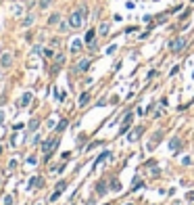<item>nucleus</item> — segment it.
<instances>
[{
    "label": "nucleus",
    "instance_id": "f257e3e1",
    "mask_svg": "<svg viewBox=\"0 0 194 205\" xmlns=\"http://www.w3.org/2000/svg\"><path fill=\"white\" fill-rule=\"evenodd\" d=\"M86 15H88V11H86V6H81L80 11L71 13V17H69V27H71V29H77V27H81V23H84V19H86Z\"/></svg>",
    "mask_w": 194,
    "mask_h": 205
},
{
    "label": "nucleus",
    "instance_id": "f03ea898",
    "mask_svg": "<svg viewBox=\"0 0 194 205\" xmlns=\"http://www.w3.org/2000/svg\"><path fill=\"white\" fill-rule=\"evenodd\" d=\"M169 46H171V50H173V52H182V50H184V46H186V40H184V38H177V40H173V42L169 44Z\"/></svg>",
    "mask_w": 194,
    "mask_h": 205
},
{
    "label": "nucleus",
    "instance_id": "7ed1b4c3",
    "mask_svg": "<svg viewBox=\"0 0 194 205\" xmlns=\"http://www.w3.org/2000/svg\"><path fill=\"white\" fill-rule=\"evenodd\" d=\"M11 63H13V55L9 50H4V52L0 55V67H9Z\"/></svg>",
    "mask_w": 194,
    "mask_h": 205
},
{
    "label": "nucleus",
    "instance_id": "20e7f679",
    "mask_svg": "<svg viewBox=\"0 0 194 205\" xmlns=\"http://www.w3.org/2000/svg\"><path fill=\"white\" fill-rule=\"evenodd\" d=\"M54 145H57V138H50V140H46V142H44L42 151H44V153H50V151L54 149Z\"/></svg>",
    "mask_w": 194,
    "mask_h": 205
},
{
    "label": "nucleus",
    "instance_id": "39448f33",
    "mask_svg": "<svg viewBox=\"0 0 194 205\" xmlns=\"http://www.w3.org/2000/svg\"><path fill=\"white\" fill-rule=\"evenodd\" d=\"M88 67H90V61L84 59V61H80V65H77V71H88Z\"/></svg>",
    "mask_w": 194,
    "mask_h": 205
},
{
    "label": "nucleus",
    "instance_id": "423d86ee",
    "mask_svg": "<svg viewBox=\"0 0 194 205\" xmlns=\"http://www.w3.org/2000/svg\"><path fill=\"white\" fill-rule=\"evenodd\" d=\"M81 50V40H73L71 42V52H80Z\"/></svg>",
    "mask_w": 194,
    "mask_h": 205
},
{
    "label": "nucleus",
    "instance_id": "0eeeda50",
    "mask_svg": "<svg viewBox=\"0 0 194 205\" xmlns=\"http://www.w3.org/2000/svg\"><path fill=\"white\" fill-rule=\"evenodd\" d=\"M29 103H32V94H29V92H25V94H23V98H21V107L29 105Z\"/></svg>",
    "mask_w": 194,
    "mask_h": 205
},
{
    "label": "nucleus",
    "instance_id": "6e6552de",
    "mask_svg": "<svg viewBox=\"0 0 194 205\" xmlns=\"http://www.w3.org/2000/svg\"><path fill=\"white\" fill-rule=\"evenodd\" d=\"M140 132H142V128H136L134 132L127 136V140H138V136H140Z\"/></svg>",
    "mask_w": 194,
    "mask_h": 205
},
{
    "label": "nucleus",
    "instance_id": "1a4fd4ad",
    "mask_svg": "<svg viewBox=\"0 0 194 205\" xmlns=\"http://www.w3.org/2000/svg\"><path fill=\"white\" fill-rule=\"evenodd\" d=\"M98 34H100V36H106V34H109V23H103V25H100Z\"/></svg>",
    "mask_w": 194,
    "mask_h": 205
},
{
    "label": "nucleus",
    "instance_id": "9d476101",
    "mask_svg": "<svg viewBox=\"0 0 194 205\" xmlns=\"http://www.w3.org/2000/svg\"><path fill=\"white\" fill-rule=\"evenodd\" d=\"M94 34H96L94 29H90V32L86 34V42H88V44H92V40H94Z\"/></svg>",
    "mask_w": 194,
    "mask_h": 205
},
{
    "label": "nucleus",
    "instance_id": "9b49d317",
    "mask_svg": "<svg viewBox=\"0 0 194 205\" xmlns=\"http://www.w3.org/2000/svg\"><path fill=\"white\" fill-rule=\"evenodd\" d=\"M88 101H90V94L86 92V94H81V98H80V105H81V107H84V105H86Z\"/></svg>",
    "mask_w": 194,
    "mask_h": 205
},
{
    "label": "nucleus",
    "instance_id": "f8f14e48",
    "mask_svg": "<svg viewBox=\"0 0 194 205\" xmlns=\"http://www.w3.org/2000/svg\"><path fill=\"white\" fill-rule=\"evenodd\" d=\"M38 123H40L38 120H32V121H29V126H27V128H29V130H35V128H38Z\"/></svg>",
    "mask_w": 194,
    "mask_h": 205
},
{
    "label": "nucleus",
    "instance_id": "ddd939ff",
    "mask_svg": "<svg viewBox=\"0 0 194 205\" xmlns=\"http://www.w3.org/2000/svg\"><path fill=\"white\" fill-rule=\"evenodd\" d=\"M58 19H61V17H58L57 13H54V15H52V17H50V23H58Z\"/></svg>",
    "mask_w": 194,
    "mask_h": 205
},
{
    "label": "nucleus",
    "instance_id": "4468645a",
    "mask_svg": "<svg viewBox=\"0 0 194 205\" xmlns=\"http://www.w3.org/2000/svg\"><path fill=\"white\" fill-rule=\"evenodd\" d=\"M58 29H61V32H67V29H69V23H61V25H58Z\"/></svg>",
    "mask_w": 194,
    "mask_h": 205
},
{
    "label": "nucleus",
    "instance_id": "2eb2a0df",
    "mask_svg": "<svg viewBox=\"0 0 194 205\" xmlns=\"http://www.w3.org/2000/svg\"><path fill=\"white\" fill-rule=\"evenodd\" d=\"M65 128H67V121H61V123L57 126V130H65Z\"/></svg>",
    "mask_w": 194,
    "mask_h": 205
},
{
    "label": "nucleus",
    "instance_id": "dca6fc26",
    "mask_svg": "<svg viewBox=\"0 0 194 205\" xmlns=\"http://www.w3.org/2000/svg\"><path fill=\"white\" fill-rule=\"evenodd\" d=\"M171 149H173V151H175V149H180V142H177V140H171Z\"/></svg>",
    "mask_w": 194,
    "mask_h": 205
},
{
    "label": "nucleus",
    "instance_id": "f3484780",
    "mask_svg": "<svg viewBox=\"0 0 194 205\" xmlns=\"http://www.w3.org/2000/svg\"><path fill=\"white\" fill-rule=\"evenodd\" d=\"M32 21H34V17H27V19L23 21V25H32Z\"/></svg>",
    "mask_w": 194,
    "mask_h": 205
},
{
    "label": "nucleus",
    "instance_id": "a211bd4d",
    "mask_svg": "<svg viewBox=\"0 0 194 205\" xmlns=\"http://www.w3.org/2000/svg\"><path fill=\"white\" fill-rule=\"evenodd\" d=\"M2 120H4V113H2V111H0V121H2Z\"/></svg>",
    "mask_w": 194,
    "mask_h": 205
}]
</instances>
